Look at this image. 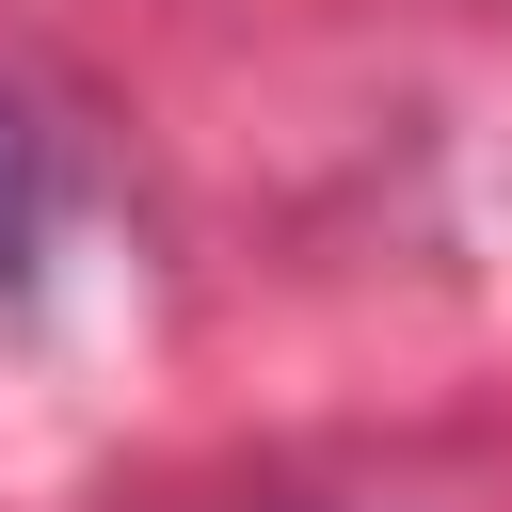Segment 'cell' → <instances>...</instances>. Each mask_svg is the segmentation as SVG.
<instances>
[{"mask_svg":"<svg viewBox=\"0 0 512 512\" xmlns=\"http://www.w3.org/2000/svg\"><path fill=\"white\" fill-rule=\"evenodd\" d=\"M48 224H64V160H48V128L0 96V288L48 256Z\"/></svg>","mask_w":512,"mask_h":512,"instance_id":"cell-1","label":"cell"}]
</instances>
